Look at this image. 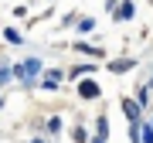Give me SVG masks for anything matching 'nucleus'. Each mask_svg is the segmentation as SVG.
I'll return each mask as SVG.
<instances>
[{"instance_id":"1","label":"nucleus","mask_w":153,"mask_h":143,"mask_svg":"<svg viewBox=\"0 0 153 143\" xmlns=\"http://www.w3.org/2000/svg\"><path fill=\"white\" fill-rule=\"evenodd\" d=\"M41 68H44V65H41L38 58H24L21 65H14V75L21 78V82H27V85H31V78H34V75H41Z\"/></svg>"},{"instance_id":"2","label":"nucleus","mask_w":153,"mask_h":143,"mask_svg":"<svg viewBox=\"0 0 153 143\" xmlns=\"http://www.w3.org/2000/svg\"><path fill=\"white\" fill-rule=\"evenodd\" d=\"M99 92H102V89H99L92 78H85V82H78V95H82L85 102H92V99H99Z\"/></svg>"},{"instance_id":"3","label":"nucleus","mask_w":153,"mask_h":143,"mask_svg":"<svg viewBox=\"0 0 153 143\" xmlns=\"http://www.w3.org/2000/svg\"><path fill=\"white\" fill-rule=\"evenodd\" d=\"M140 109H143L140 102H133V99H123V112H126V119H129V123H143V119H140Z\"/></svg>"},{"instance_id":"4","label":"nucleus","mask_w":153,"mask_h":143,"mask_svg":"<svg viewBox=\"0 0 153 143\" xmlns=\"http://www.w3.org/2000/svg\"><path fill=\"white\" fill-rule=\"evenodd\" d=\"M133 14H136L133 0H123V4H119V10H116V21H133Z\"/></svg>"},{"instance_id":"5","label":"nucleus","mask_w":153,"mask_h":143,"mask_svg":"<svg viewBox=\"0 0 153 143\" xmlns=\"http://www.w3.org/2000/svg\"><path fill=\"white\" fill-rule=\"evenodd\" d=\"M41 85H44V89H51V92H55V89L61 85V75H58V72H48V75L41 78Z\"/></svg>"},{"instance_id":"6","label":"nucleus","mask_w":153,"mask_h":143,"mask_svg":"<svg viewBox=\"0 0 153 143\" xmlns=\"http://www.w3.org/2000/svg\"><path fill=\"white\" fill-rule=\"evenodd\" d=\"M129 68H133V61H129V58H116L112 65H109V72H116V75H123V72H129Z\"/></svg>"},{"instance_id":"7","label":"nucleus","mask_w":153,"mask_h":143,"mask_svg":"<svg viewBox=\"0 0 153 143\" xmlns=\"http://www.w3.org/2000/svg\"><path fill=\"white\" fill-rule=\"evenodd\" d=\"M71 140H75V143H92V140H88V133H85L82 126H75V133H71Z\"/></svg>"},{"instance_id":"8","label":"nucleus","mask_w":153,"mask_h":143,"mask_svg":"<svg viewBox=\"0 0 153 143\" xmlns=\"http://www.w3.org/2000/svg\"><path fill=\"white\" fill-rule=\"evenodd\" d=\"M88 72H95V65H75V68H71V75H88Z\"/></svg>"},{"instance_id":"9","label":"nucleus","mask_w":153,"mask_h":143,"mask_svg":"<svg viewBox=\"0 0 153 143\" xmlns=\"http://www.w3.org/2000/svg\"><path fill=\"white\" fill-rule=\"evenodd\" d=\"M44 126H48V133H58V130H61V119H58V116H51Z\"/></svg>"},{"instance_id":"10","label":"nucleus","mask_w":153,"mask_h":143,"mask_svg":"<svg viewBox=\"0 0 153 143\" xmlns=\"http://www.w3.org/2000/svg\"><path fill=\"white\" fill-rule=\"evenodd\" d=\"M4 38H7V41H10V44H21V34H17L14 28H7V31H4Z\"/></svg>"},{"instance_id":"11","label":"nucleus","mask_w":153,"mask_h":143,"mask_svg":"<svg viewBox=\"0 0 153 143\" xmlns=\"http://www.w3.org/2000/svg\"><path fill=\"white\" fill-rule=\"evenodd\" d=\"M136 102H140V106H146V102H150V85H143V89H140V99H136Z\"/></svg>"},{"instance_id":"12","label":"nucleus","mask_w":153,"mask_h":143,"mask_svg":"<svg viewBox=\"0 0 153 143\" xmlns=\"http://www.w3.org/2000/svg\"><path fill=\"white\" fill-rule=\"evenodd\" d=\"M143 143H153V126H146V130H143Z\"/></svg>"},{"instance_id":"13","label":"nucleus","mask_w":153,"mask_h":143,"mask_svg":"<svg viewBox=\"0 0 153 143\" xmlns=\"http://www.w3.org/2000/svg\"><path fill=\"white\" fill-rule=\"evenodd\" d=\"M10 75H14L10 68H0V82H7V78H10Z\"/></svg>"},{"instance_id":"14","label":"nucleus","mask_w":153,"mask_h":143,"mask_svg":"<svg viewBox=\"0 0 153 143\" xmlns=\"http://www.w3.org/2000/svg\"><path fill=\"white\" fill-rule=\"evenodd\" d=\"M105 136H109V133H95V136H92V143H105Z\"/></svg>"},{"instance_id":"15","label":"nucleus","mask_w":153,"mask_h":143,"mask_svg":"<svg viewBox=\"0 0 153 143\" xmlns=\"http://www.w3.org/2000/svg\"><path fill=\"white\" fill-rule=\"evenodd\" d=\"M150 89H153V78H150Z\"/></svg>"},{"instance_id":"16","label":"nucleus","mask_w":153,"mask_h":143,"mask_svg":"<svg viewBox=\"0 0 153 143\" xmlns=\"http://www.w3.org/2000/svg\"><path fill=\"white\" fill-rule=\"evenodd\" d=\"M34 143H44V140H34Z\"/></svg>"},{"instance_id":"17","label":"nucleus","mask_w":153,"mask_h":143,"mask_svg":"<svg viewBox=\"0 0 153 143\" xmlns=\"http://www.w3.org/2000/svg\"><path fill=\"white\" fill-rule=\"evenodd\" d=\"M0 106H4V99H0Z\"/></svg>"}]
</instances>
